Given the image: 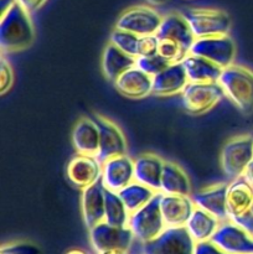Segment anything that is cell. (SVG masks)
Segmentation results:
<instances>
[{
    "mask_svg": "<svg viewBox=\"0 0 253 254\" xmlns=\"http://www.w3.org/2000/svg\"><path fill=\"white\" fill-rule=\"evenodd\" d=\"M34 39L35 29L31 17L19 2L0 16V45L2 54L22 51L31 46Z\"/></svg>",
    "mask_w": 253,
    "mask_h": 254,
    "instance_id": "6da1fadb",
    "label": "cell"
},
{
    "mask_svg": "<svg viewBox=\"0 0 253 254\" xmlns=\"http://www.w3.org/2000/svg\"><path fill=\"white\" fill-rule=\"evenodd\" d=\"M218 83L226 97L243 114L253 113V71L241 64H231L222 69Z\"/></svg>",
    "mask_w": 253,
    "mask_h": 254,
    "instance_id": "7a4b0ae2",
    "label": "cell"
},
{
    "mask_svg": "<svg viewBox=\"0 0 253 254\" xmlns=\"http://www.w3.org/2000/svg\"><path fill=\"white\" fill-rule=\"evenodd\" d=\"M181 14L189 22L191 31L196 39L216 36V35H227L232 25L230 15L221 9L189 7L181 11Z\"/></svg>",
    "mask_w": 253,
    "mask_h": 254,
    "instance_id": "3957f363",
    "label": "cell"
},
{
    "mask_svg": "<svg viewBox=\"0 0 253 254\" xmlns=\"http://www.w3.org/2000/svg\"><path fill=\"white\" fill-rule=\"evenodd\" d=\"M160 198L161 192H158L146 205L130 213L128 227L139 242L153 241L166 228L160 210Z\"/></svg>",
    "mask_w": 253,
    "mask_h": 254,
    "instance_id": "277c9868",
    "label": "cell"
},
{
    "mask_svg": "<svg viewBox=\"0 0 253 254\" xmlns=\"http://www.w3.org/2000/svg\"><path fill=\"white\" fill-rule=\"evenodd\" d=\"M253 160V135L242 134L231 138L221 150L220 163L223 174L231 180L242 178Z\"/></svg>",
    "mask_w": 253,
    "mask_h": 254,
    "instance_id": "5b68a950",
    "label": "cell"
},
{
    "mask_svg": "<svg viewBox=\"0 0 253 254\" xmlns=\"http://www.w3.org/2000/svg\"><path fill=\"white\" fill-rule=\"evenodd\" d=\"M225 97V91L218 82H189L181 92V104L186 113L200 116L211 111Z\"/></svg>",
    "mask_w": 253,
    "mask_h": 254,
    "instance_id": "8992f818",
    "label": "cell"
},
{
    "mask_svg": "<svg viewBox=\"0 0 253 254\" xmlns=\"http://www.w3.org/2000/svg\"><path fill=\"white\" fill-rule=\"evenodd\" d=\"M195 247L185 226L166 227L153 241L143 243V254H193Z\"/></svg>",
    "mask_w": 253,
    "mask_h": 254,
    "instance_id": "52a82bcc",
    "label": "cell"
},
{
    "mask_svg": "<svg viewBox=\"0 0 253 254\" xmlns=\"http://www.w3.org/2000/svg\"><path fill=\"white\" fill-rule=\"evenodd\" d=\"M190 54L205 57L222 68H226L235 62L237 47L228 34L216 35L196 39L191 46Z\"/></svg>",
    "mask_w": 253,
    "mask_h": 254,
    "instance_id": "ba28073f",
    "label": "cell"
},
{
    "mask_svg": "<svg viewBox=\"0 0 253 254\" xmlns=\"http://www.w3.org/2000/svg\"><path fill=\"white\" fill-rule=\"evenodd\" d=\"M163 16L149 5H135L124 10L116 22L117 29L133 32L138 36L156 35Z\"/></svg>",
    "mask_w": 253,
    "mask_h": 254,
    "instance_id": "9c48e42d",
    "label": "cell"
},
{
    "mask_svg": "<svg viewBox=\"0 0 253 254\" xmlns=\"http://www.w3.org/2000/svg\"><path fill=\"white\" fill-rule=\"evenodd\" d=\"M92 118L99 129V151L97 159L103 164L114 156L126 155L128 144L121 127L101 114H94Z\"/></svg>",
    "mask_w": 253,
    "mask_h": 254,
    "instance_id": "30bf717a",
    "label": "cell"
},
{
    "mask_svg": "<svg viewBox=\"0 0 253 254\" xmlns=\"http://www.w3.org/2000/svg\"><path fill=\"white\" fill-rule=\"evenodd\" d=\"M134 240V233L129 227H116L104 221L89 230V241L97 253L111 250L129 251Z\"/></svg>",
    "mask_w": 253,
    "mask_h": 254,
    "instance_id": "8fae6325",
    "label": "cell"
},
{
    "mask_svg": "<svg viewBox=\"0 0 253 254\" xmlns=\"http://www.w3.org/2000/svg\"><path fill=\"white\" fill-rule=\"evenodd\" d=\"M211 242L226 254H253V236L228 220L221 223Z\"/></svg>",
    "mask_w": 253,
    "mask_h": 254,
    "instance_id": "7c38bea8",
    "label": "cell"
},
{
    "mask_svg": "<svg viewBox=\"0 0 253 254\" xmlns=\"http://www.w3.org/2000/svg\"><path fill=\"white\" fill-rule=\"evenodd\" d=\"M102 181L108 190L116 192L135 181V165L133 159L126 154L104 161L102 164Z\"/></svg>",
    "mask_w": 253,
    "mask_h": 254,
    "instance_id": "4fadbf2b",
    "label": "cell"
},
{
    "mask_svg": "<svg viewBox=\"0 0 253 254\" xmlns=\"http://www.w3.org/2000/svg\"><path fill=\"white\" fill-rule=\"evenodd\" d=\"M67 179L78 189H86L102 179V163L93 155L77 154L67 164Z\"/></svg>",
    "mask_w": 253,
    "mask_h": 254,
    "instance_id": "5bb4252c",
    "label": "cell"
},
{
    "mask_svg": "<svg viewBox=\"0 0 253 254\" xmlns=\"http://www.w3.org/2000/svg\"><path fill=\"white\" fill-rule=\"evenodd\" d=\"M106 190L103 181L83 189L81 197V210L84 225L88 230L103 222L106 215Z\"/></svg>",
    "mask_w": 253,
    "mask_h": 254,
    "instance_id": "9a60e30c",
    "label": "cell"
},
{
    "mask_svg": "<svg viewBox=\"0 0 253 254\" xmlns=\"http://www.w3.org/2000/svg\"><path fill=\"white\" fill-rule=\"evenodd\" d=\"M227 183H218L206 186L191 193L196 207L207 211L220 221L228 220L227 216Z\"/></svg>",
    "mask_w": 253,
    "mask_h": 254,
    "instance_id": "2e32d148",
    "label": "cell"
},
{
    "mask_svg": "<svg viewBox=\"0 0 253 254\" xmlns=\"http://www.w3.org/2000/svg\"><path fill=\"white\" fill-rule=\"evenodd\" d=\"M195 208L196 205L193 203L191 196L161 193L160 210L166 227L186 226Z\"/></svg>",
    "mask_w": 253,
    "mask_h": 254,
    "instance_id": "e0dca14e",
    "label": "cell"
},
{
    "mask_svg": "<svg viewBox=\"0 0 253 254\" xmlns=\"http://www.w3.org/2000/svg\"><path fill=\"white\" fill-rule=\"evenodd\" d=\"M183 62H175L153 77V94L170 97L181 93L189 83Z\"/></svg>",
    "mask_w": 253,
    "mask_h": 254,
    "instance_id": "ac0fdd59",
    "label": "cell"
},
{
    "mask_svg": "<svg viewBox=\"0 0 253 254\" xmlns=\"http://www.w3.org/2000/svg\"><path fill=\"white\" fill-rule=\"evenodd\" d=\"M156 36L159 39H170L179 42L189 54L196 40L190 25L181 12H169L168 15L163 16V21L156 32Z\"/></svg>",
    "mask_w": 253,
    "mask_h": 254,
    "instance_id": "d6986e66",
    "label": "cell"
},
{
    "mask_svg": "<svg viewBox=\"0 0 253 254\" xmlns=\"http://www.w3.org/2000/svg\"><path fill=\"white\" fill-rule=\"evenodd\" d=\"M114 86L122 96L133 99L144 98L153 93V77L134 67L122 74L114 82Z\"/></svg>",
    "mask_w": 253,
    "mask_h": 254,
    "instance_id": "ffe728a7",
    "label": "cell"
},
{
    "mask_svg": "<svg viewBox=\"0 0 253 254\" xmlns=\"http://www.w3.org/2000/svg\"><path fill=\"white\" fill-rule=\"evenodd\" d=\"M253 206V186L245 178H238L228 184L227 216L233 221Z\"/></svg>",
    "mask_w": 253,
    "mask_h": 254,
    "instance_id": "44dd1931",
    "label": "cell"
},
{
    "mask_svg": "<svg viewBox=\"0 0 253 254\" xmlns=\"http://www.w3.org/2000/svg\"><path fill=\"white\" fill-rule=\"evenodd\" d=\"M136 67V57L109 42L102 55V71L108 81L116 82L123 73Z\"/></svg>",
    "mask_w": 253,
    "mask_h": 254,
    "instance_id": "7402d4cb",
    "label": "cell"
},
{
    "mask_svg": "<svg viewBox=\"0 0 253 254\" xmlns=\"http://www.w3.org/2000/svg\"><path fill=\"white\" fill-rule=\"evenodd\" d=\"M165 161L159 155L145 153L139 155L134 160L135 165V181L160 192L161 176H163Z\"/></svg>",
    "mask_w": 253,
    "mask_h": 254,
    "instance_id": "603a6c76",
    "label": "cell"
},
{
    "mask_svg": "<svg viewBox=\"0 0 253 254\" xmlns=\"http://www.w3.org/2000/svg\"><path fill=\"white\" fill-rule=\"evenodd\" d=\"M72 144L77 154L97 156L99 151V129L93 118H81L72 130Z\"/></svg>",
    "mask_w": 253,
    "mask_h": 254,
    "instance_id": "cb8c5ba5",
    "label": "cell"
},
{
    "mask_svg": "<svg viewBox=\"0 0 253 254\" xmlns=\"http://www.w3.org/2000/svg\"><path fill=\"white\" fill-rule=\"evenodd\" d=\"M181 62L188 74L189 81L197 82V83L218 82L223 69L215 62L192 54H189Z\"/></svg>",
    "mask_w": 253,
    "mask_h": 254,
    "instance_id": "d4e9b609",
    "label": "cell"
},
{
    "mask_svg": "<svg viewBox=\"0 0 253 254\" xmlns=\"http://www.w3.org/2000/svg\"><path fill=\"white\" fill-rule=\"evenodd\" d=\"M160 192L166 195L191 196L190 179L180 165L173 161H165Z\"/></svg>",
    "mask_w": 253,
    "mask_h": 254,
    "instance_id": "484cf974",
    "label": "cell"
},
{
    "mask_svg": "<svg viewBox=\"0 0 253 254\" xmlns=\"http://www.w3.org/2000/svg\"><path fill=\"white\" fill-rule=\"evenodd\" d=\"M221 221L207 211L200 207L193 210L192 215L189 218L185 227L188 228L189 233L196 243L211 241L212 236L218 230Z\"/></svg>",
    "mask_w": 253,
    "mask_h": 254,
    "instance_id": "4316f807",
    "label": "cell"
},
{
    "mask_svg": "<svg viewBox=\"0 0 253 254\" xmlns=\"http://www.w3.org/2000/svg\"><path fill=\"white\" fill-rule=\"evenodd\" d=\"M156 193L158 192L153 190V189L148 188V186L143 185V184L138 183V181H133L128 186L122 189L118 192V195L121 196L124 205L126 206L128 211L131 213L134 211L139 210L140 207H143L144 205H146Z\"/></svg>",
    "mask_w": 253,
    "mask_h": 254,
    "instance_id": "83f0119b",
    "label": "cell"
},
{
    "mask_svg": "<svg viewBox=\"0 0 253 254\" xmlns=\"http://www.w3.org/2000/svg\"><path fill=\"white\" fill-rule=\"evenodd\" d=\"M130 212L118 192L107 189L106 190V215L104 222L116 227H128Z\"/></svg>",
    "mask_w": 253,
    "mask_h": 254,
    "instance_id": "f1b7e54d",
    "label": "cell"
},
{
    "mask_svg": "<svg viewBox=\"0 0 253 254\" xmlns=\"http://www.w3.org/2000/svg\"><path fill=\"white\" fill-rule=\"evenodd\" d=\"M109 42L116 45L121 50H123L126 54L131 55V56L138 59V42L139 36L133 34V32L126 31V30L117 29L112 30L111 37H109Z\"/></svg>",
    "mask_w": 253,
    "mask_h": 254,
    "instance_id": "f546056e",
    "label": "cell"
},
{
    "mask_svg": "<svg viewBox=\"0 0 253 254\" xmlns=\"http://www.w3.org/2000/svg\"><path fill=\"white\" fill-rule=\"evenodd\" d=\"M169 64H171V62L166 60L164 56H161L160 54L153 55V56L138 57L136 59V67L151 77L160 73Z\"/></svg>",
    "mask_w": 253,
    "mask_h": 254,
    "instance_id": "4dcf8cb0",
    "label": "cell"
},
{
    "mask_svg": "<svg viewBox=\"0 0 253 254\" xmlns=\"http://www.w3.org/2000/svg\"><path fill=\"white\" fill-rule=\"evenodd\" d=\"M159 54L165 57L166 60H169L171 64H175V62L183 61L188 56L189 52L179 42L174 41V40L159 39Z\"/></svg>",
    "mask_w": 253,
    "mask_h": 254,
    "instance_id": "1f68e13d",
    "label": "cell"
},
{
    "mask_svg": "<svg viewBox=\"0 0 253 254\" xmlns=\"http://www.w3.org/2000/svg\"><path fill=\"white\" fill-rule=\"evenodd\" d=\"M159 54V39L156 35L139 36L138 57L153 56Z\"/></svg>",
    "mask_w": 253,
    "mask_h": 254,
    "instance_id": "d6a6232c",
    "label": "cell"
},
{
    "mask_svg": "<svg viewBox=\"0 0 253 254\" xmlns=\"http://www.w3.org/2000/svg\"><path fill=\"white\" fill-rule=\"evenodd\" d=\"M0 93L4 96L6 92L11 89L12 83H14V72H12L11 64L5 60L4 56H1V67H0Z\"/></svg>",
    "mask_w": 253,
    "mask_h": 254,
    "instance_id": "836d02e7",
    "label": "cell"
},
{
    "mask_svg": "<svg viewBox=\"0 0 253 254\" xmlns=\"http://www.w3.org/2000/svg\"><path fill=\"white\" fill-rule=\"evenodd\" d=\"M1 254H41L35 245L26 242L7 243L1 247Z\"/></svg>",
    "mask_w": 253,
    "mask_h": 254,
    "instance_id": "e575fe53",
    "label": "cell"
},
{
    "mask_svg": "<svg viewBox=\"0 0 253 254\" xmlns=\"http://www.w3.org/2000/svg\"><path fill=\"white\" fill-rule=\"evenodd\" d=\"M231 222L236 223L237 226L242 227L243 230L247 231L248 233L253 236V206L248 211H246L243 215L237 217L236 220L231 221Z\"/></svg>",
    "mask_w": 253,
    "mask_h": 254,
    "instance_id": "d590c367",
    "label": "cell"
},
{
    "mask_svg": "<svg viewBox=\"0 0 253 254\" xmlns=\"http://www.w3.org/2000/svg\"><path fill=\"white\" fill-rule=\"evenodd\" d=\"M193 254H226L222 250L217 247L211 241H205V242L196 243L195 253Z\"/></svg>",
    "mask_w": 253,
    "mask_h": 254,
    "instance_id": "8d00e7d4",
    "label": "cell"
},
{
    "mask_svg": "<svg viewBox=\"0 0 253 254\" xmlns=\"http://www.w3.org/2000/svg\"><path fill=\"white\" fill-rule=\"evenodd\" d=\"M30 15L36 12L37 10L41 9L45 4L47 2V0H16Z\"/></svg>",
    "mask_w": 253,
    "mask_h": 254,
    "instance_id": "74e56055",
    "label": "cell"
},
{
    "mask_svg": "<svg viewBox=\"0 0 253 254\" xmlns=\"http://www.w3.org/2000/svg\"><path fill=\"white\" fill-rule=\"evenodd\" d=\"M16 2V0H0V16L6 14Z\"/></svg>",
    "mask_w": 253,
    "mask_h": 254,
    "instance_id": "f35d334b",
    "label": "cell"
},
{
    "mask_svg": "<svg viewBox=\"0 0 253 254\" xmlns=\"http://www.w3.org/2000/svg\"><path fill=\"white\" fill-rule=\"evenodd\" d=\"M243 178L253 186V160L248 164L247 169H246L245 174H243Z\"/></svg>",
    "mask_w": 253,
    "mask_h": 254,
    "instance_id": "ab89813d",
    "label": "cell"
},
{
    "mask_svg": "<svg viewBox=\"0 0 253 254\" xmlns=\"http://www.w3.org/2000/svg\"><path fill=\"white\" fill-rule=\"evenodd\" d=\"M98 254H128V251H121V250H111V251H104Z\"/></svg>",
    "mask_w": 253,
    "mask_h": 254,
    "instance_id": "60d3db41",
    "label": "cell"
},
{
    "mask_svg": "<svg viewBox=\"0 0 253 254\" xmlns=\"http://www.w3.org/2000/svg\"><path fill=\"white\" fill-rule=\"evenodd\" d=\"M150 5H163L165 2H168L169 0H146Z\"/></svg>",
    "mask_w": 253,
    "mask_h": 254,
    "instance_id": "b9f144b4",
    "label": "cell"
},
{
    "mask_svg": "<svg viewBox=\"0 0 253 254\" xmlns=\"http://www.w3.org/2000/svg\"><path fill=\"white\" fill-rule=\"evenodd\" d=\"M66 254H87V253L82 250H71V251H68Z\"/></svg>",
    "mask_w": 253,
    "mask_h": 254,
    "instance_id": "7bdbcfd3",
    "label": "cell"
}]
</instances>
